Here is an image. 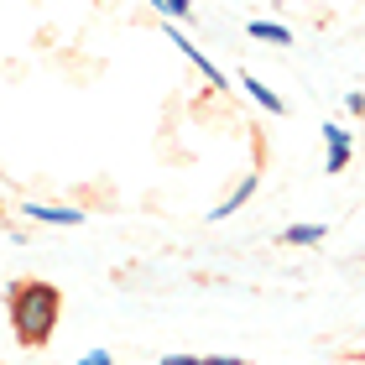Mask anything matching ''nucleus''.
I'll list each match as a JSON object with an SVG mask.
<instances>
[{
	"label": "nucleus",
	"mask_w": 365,
	"mask_h": 365,
	"mask_svg": "<svg viewBox=\"0 0 365 365\" xmlns=\"http://www.w3.org/2000/svg\"><path fill=\"white\" fill-rule=\"evenodd\" d=\"M6 313H11L16 344H21V350H42V344L58 334V319H63L58 282H47V277H16L6 287Z\"/></svg>",
	"instance_id": "1"
},
{
	"label": "nucleus",
	"mask_w": 365,
	"mask_h": 365,
	"mask_svg": "<svg viewBox=\"0 0 365 365\" xmlns=\"http://www.w3.org/2000/svg\"><path fill=\"white\" fill-rule=\"evenodd\" d=\"M21 214H31L37 225H63V230H78L89 220V214L73 209V204H21Z\"/></svg>",
	"instance_id": "2"
},
{
	"label": "nucleus",
	"mask_w": 365,
	"mask_h": 365,
	"mask_svg": "<svg viewBox=\"0 0 365 365\" xmlns=\"http://www.w3.org/2000/svg\"><path fill=\"white\" fill-rule=\"evenodd\" d=\"M324 141H329V157H324V173H344L350 168V152H355V141H350V130L329 120L324 125Z\"/></svg>",
	"instance_id": "3"
},
{
	"label": "nucleus",
	"mask_w": 365,
	"mask_h": 365,
	"mask_svg": "<svg viewBox=\"0 0 365 365\" xmlns=\"http://www.w3.org/2000/svg\"><path fill=\"white\" fill-rule=\"evenodd\" d=\"M256 188H261V173H245V178L235 182V193H225L220 204L209 209V220H214V225H220V220H230V214H235L240 204H251V198H256Z\"/></svg>",
	"instance_id": "4"
},
{
	"label": "nucleus",
	"mask_w": 365,
	"mask_h": 365,
	"mask_svg": "<svg viewBox=\"0 0 365 365\" xmlns=\"http://www.w3.org/2000/svg\"><path fill=\"white\" fill-rule=\"evenodd\" d=\"M168 42H173V47H182V58H188V63H193V68L209 78L214 89H225V73H220V68H214V63L204 58V47H193L188 37H182V26H168Z\"/></svg>",
	"instance_id": "5"
},
{
	"label": "nucleus",
	"mask_w": 365,
	"mask_h": 365,
	"mask_svg": "<svg viewBox=\"0 0 365 365\" xmlns=\"http://www.w3.org/2000/svg\"><path fill=\"white\" fill-rule=\"evenodd\" d=\"M240 89H251V99H256V105L267 110V115H287V99H282L277 89H267L256 73H240Z\"/></svg>",
	"instance_id": "6"
},
{
	"label": "nucleus",
	"mask_w": 365,
	"mask_h": 365,
	"mask_svg": "<svg viewBox=\"0 0 365 365\" xmlns=\"http://www.w3.org/2000/svg\"><path fill=\"white\" fill-rule=\"evenodd\" d=\"M324 235H329V225H319V220H303V225H287L282 230V245H324Z\"/></svg>",
	"instance_id": "7"
},
{
	"label": "nucleus",
	"mask_w": 365,
	"mask_h": 365,
	"mask_svg": "<svg viewBox=\"0 0 365 365\" xmlns=\"http://www.w3.org/2000/svg\"><path fill=\"white\" fill-rule=\"evenodd\" d=\"M245 31H251V42H277V47H292V31L282 26V21H267V16H256V21L245 26Z\"/></svg>",
	"instance_id": "8"
},
{
	"label": "nucleus",
	"mask_w": 365,
	"mask_h": 365,
	"mask_svg": "<svg viewBox=\"0 0 365 365\" xmlns=\"http://www.w3.org/2000/svg\"><path fill=\"white\" fill-rule=\"evenodd\" d=\"M162 365H245L240 355H162Z\"/></svg>",
	"instance_id": "9"
},
{
	"label": "nucleus",
	"mask_w": 365,
	"mask_h": 365,
	"mask_svg": "<svg viewBox=\"0 0 365 365\" xmlns=\"http://www.w3.org/2000/svg\"><path fill=\"white\" fill-rule=\"evenodd\" d=\"M162 11H168V16H182V26L193 21V0H162Z\"/></svg>",
	"instance_id": "10"
},
{
	"label": "nucleus",
	"mask_w": 365,
	"mask_h": 365,
	"mask_svg": "<svg viewBox=\"0 0 365 365\" xmlns=\"http://www.w3.org/2000/svg\"><path fill=\"white\" fill-rule=\"evenodd\" d=\"M73 365H115V355L110 350H89L84 360H73Z\"/></svg>",
	"instance_id": "11"
},
{
	"label": "nucleus",
	"mask_w": 365,
	"mask_h": 365,
	"mask_svg": "<svg viewBox=\"0 0 365 365\" xmlns=\"http://www.w3.org/2000/svg\"><path fill=\"white\" fill-rule=\"evenodd\" d=\"M344 105H350V115H360V120H365V94H344Z\"/></svg>",
	"instance_id": "12"
}]
</instances>
